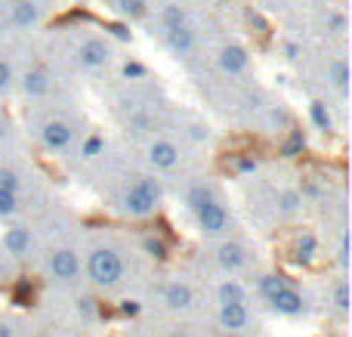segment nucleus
I'll list each match as a JSON object with an SVG mask.
<instances>
[{
	"mask_svg": "<svg viewBox=\"0 0 352 337\" xmlns=\"http://www.w3.org/2000/svg\"><path fill=\"white\" fill-rule=\"evenodd\" d=\"M87 270H90V279L99 285V288H111V285H118L121 276H124V263L111 248H99V251H93Z\"/></svg>",
	"mask_w": 352,
	"mask_h": 337,
	"instance_id": "1",
	"label": "nucleus"
},
{
	"mask_svg": "<svg viewBox=\"0 0 352 337\" xmlns=\"http://www.w3.org/2000/svg\"><path fill=\"white\" fill-rule=\"evenodd\" d=\"M158 198H161L158 183L142 177L140 183L124 195V210H127L130 217H148V214H155V208H158Z\"/></svg>",
	"mask_w": 352,
	"mask_h": 337,
	"instance_id": "2",
	"label": "nucleus"
},
{
	"mask_svg": "<svg viewBox=\"0 0 352 337\" xmlns=\"http://www.w3.org/2000/svg\"><path fill=\"white\" fill-rule=\"evenodd\" d=\"M198 214V226H201V232H207V235H219L226 226H229V214H226V208L213 198V202H207L201 210H195Z\"/></svg>",
	"mask_w": 352,
	"mask_h": 337,
	"instance_id": "3",
	"label": "nucleus"
},
{
	"mask_svg": "<svg viewBox=\"0 0 352 337\" xmlns=\"http://www.w3.org/2000/svg\"><path fill=\"white\" fill-rule=\"evenodd\" d=\"M50 272H53V279H59V282H72V279L80 272L78 254L68 251V248L53 251V257H50Z\"/></svg>",
	"mask_w": 352,
	"mask_h": 337,
	"instance_id": "4",
	"label": "nucleus"
},
{
	"mask_svg": "<svg viewBox=\"0 0 352 337\" xmlns=\"http://www.w3.org/2000/svg\"><path fill=\"white\" fill-rule=\"evenodd\" d=\"M148 161H152V167H158V171H170V167L179 164V149H176L173 142L161 140L148 149Z\"/></svg>",
	"mask_w": 352,
	"mask_h": 337,
	"instance_id": "5",
	"label": "nucleus"
},
{
	"mask_svg": "<svg viewBox=\"0 0 352 337\" xmlns=\"http://www.w3.org/2000/svg\"><path fill=\"white\" fill-rule=\"evenodd\" d=\"M269 303H272V309L275 313H281V316H297V313H303V297L297 294V291L287 285V288H281L278 294H272L269 297Z\"/></svg>",
	"mask_w": 352,
	"mask_h": 337,
	"instance_id": "6",
	"label": "nucleus"
},
{
	"mask_svg": "<svg viewBox=\"0 0 352 337\" xmlns=\"http://www.w3.org/2000/svg\"><path fill=\"white\" fill-rule=\"evenodd\" d=\"M78 62H80L84 68H102L105 62H109V47H105L102 41H87V43H80Z\"/></svg>",
	"mask_w": 352,
	"mask_h": 337,
	"instance_id": "7",
	"label": "nucleus"
},
{
	"mask_svg": "<svg viewBox=\"0 0 352 337\" xmlns=\"http://www.w3.org/2000/svg\"><path fill=\"white\" fill-rule=\"evenodd\" d=\"M72 127H68L65 121H50L47 127H43V146L53 149V152H62V149H68V142H72Z\"/></svg>",
	"mask_w": 352,
	"mask_h": 337,
	"instance_id": "8",
	"label": "nucleus"
},
{
	"mask_svg": "<svg viewBox=\"0 0 352 337\" xmlns=\"http://www.w3.org/2000/svg\"><path fill=\"white\" fill-rule=\"evenodd\" d=\"M250 322L248 316V307L244 303H229V307H219V325L226 331H244Z\"/></svg>",
	"mask_w": 352,
	"mask_h": 337,
	"instance_id": "9",
	"label": "nucleus"
},
{
	"mask_svg": "<svg viewBox=\"0 0 352 337\" xmlns=\"http://www.w3.org/2000/svg\"><path fill=\"white\" fill-rule=\"evenodd\" d=\"M219 68H223L226 74H241L244 68H248V50L238 47V43L223 47V53H219Z\"/></svg>",
	"mask_w": 352,
	"mask_h": 337,
	"instance_id": "10",
	"label": "nucleus"
},
{
	"mask_svg": "<svg viewBox=\"0 0 352 337\" xmlns=\"http://www.w3.org/2000/svg\"><path fill=\"white\" fill-rule=\"evenodd\" d=\"M167 43H170V50H173V53H179V56L192 53V47H195V31L188 28V25H176V28H167Z\"/></svg>",
	"mask_w": 352,
	"mask_h": 337,
	"instance_id": "11",
	"label": "nucleus"
},
{
	"mask_svg": "<svg viewBox=\"0 0 352 337\" xmlns=\"http://www.w3.org/2000/svg\"><path fill=\"white\" fill-rule=\"evenodd\" d=\"M3 248L12 254V257H22V254L31 248V235H28V229H22V226L6 229V232H3Z\"/></svg>",
	"mask_w": 352,
	"mask_h": 337,
	"instance_id": "12",
	"label": "nucleus"
},
{
	"mask_svg": "<svg viewBox=\"0 0 352 337\" xmlns=\"http://www.w3.org/2000/svg\"><path fill=\"white\" fill-rule=\"evenodd\" d=\"M164 303L170 309H188V307H192V288H188V285H182V282L167 285V288H164Z\"/></svg>",
	"mask_w": 352,
	"mask_h": 337,
	"instance_id": "13",
	"label": "nucleus"
},
{
	"mask_svg": "<svg viewBox=\"0 0 352 337\" xmlns=\"http://www.w3.org/2000/svg\"><path fill=\"white\" fill-rule=\"evenodd\" d=\"M217 260H219V266H223V270H229V272L241 270V266H244V248H241V245H232V241H226V245H219Z\"/></svg>",
	"mask_w": 352,
	"mask_h": 337,
	"instance_id": "14",
	"label": "nucleus"
},
{
	"mask_svg": "<svg viewBox=\"0 0 352 337\" xmlns=\"http://www.w3.org/2000/svg\"><path fill=\"white\" fill-rule=\"evenodd\" d=\"M316 251H318V241H316V235H309V232H303L294 241V257H297L300 263H309V260L316 257Z\"/></svg>",
	"mask_w": 352,
	"mask_h": 337,
	"instance_id": "15",
	"label": "nucleus"
},
{
	"mask_svg": "<svg viewBox=\"0 0 352 337\" xmlns=\"http://www.w3.org/2000/svg\"><path fill=\"white\" fill-rule=\"evenodd\" d=\"M47 90H50V78H47V72L34 68V72L25 74V93H31V96H43Z\"/></svg>",
	"mask_w": 352,
	"mask_h": 337,
	"instance_id": "16",
	"label": "nucleus"
},
{
	"mask_svg": "<svg viewBox=\"0 0 352 337\" xmlns=\"http://www.w3.org/2000/svg\"><path fill=\"white\" fill-rule=\"evenodd\" d=\"M229 303H244V288L238 282L219 285V307H229Z\"/></svg>",
	"mask_w": 352,
	"mask_h": 337,
	"instance_id": "17",
	"label": "nucleus"
},
{
	"mask_svg": "<svg viewBox=\"0 0 352 337\" xmlns=\"http://www.w3.org/2000/svg\"><path fill=\"white\" fill-rule=\"evenodd\" d=\"M12 22H16V25H31V22H37V10L28 3V0H19V3L12 6Z\"/></svg>",
	"mask_w": 352,
	"mask_h": 337,
	"instance_id": "18",
	"label": "nucleus"
},
{
	"mask_svg": "<svg viewBox=\"0 0 352 337\" xmlns=\"http://www.w3.org/2000/svg\"><path fill=\"white\" fill-rule=\"evenodd\" d=\"M146 6H148V0H118V10H121L127 19L146 16Z\"/></svg>",
	"mask_w": 352,
	"mask_h": 337,
	"instance_id": "19",
	"label": "nucleus"
},
{
	"mask_svg": "<svg viewBox=\"0 0 352 337\" xmlns=\"http://www.w3.org/2000/svg\"><path fill=\"white\" fill-rule=\"evenodd\" d=\"M281 288H287V279L285 276H266V279H260V294L263 297L278 294Z\"/></svg>",
	"mask_w": 352,
	"mask_h": 337,
	"instance_id": "20",
	"label": "nucleus"
},
{
	"mask_svg": "<svg viewBox=\"0 0 352 337\" xmlns=\"http://www.w3.org/2000/svg\"><path fill=\"white\" fill-rule=\"evenodd\" d=\"M0 192H12V195L19 192V173L16 171H6V167H0Z\"/></svg>",
	"mask_w": 352,
	"mask_h": 337,
	"instance_id": "21",
	"label": "nucleus"
},
{
	"mask_svg": "<svg viewBox=\"0 0 352 337\" xmlns=\"http://www.w3.org/2000/svg\"><path fill=\"white\" fill-rule=\"evenodd\" d=\"M164 25H167V28H176V25H186V12H182L176 3H167V6H164Z\"/></svg>",
	"mask_w": 352,
	"mask_h": 337,
	"instance_id": "22",
	"label": "nucleus"
},
{
	"mask_svg": "<svg viewBox=\"0 0 352 337\" xmlns=\"http://www.w3.org/2000/svg\"><path fill=\"white\" fill-rule=\"evenodd\" d=\"M312 121L318 124V130H331V115L328 109H324V102H312Z\"/></svg>",
	"mask_w": 352,
	"mask_h": 337,
	"instance_id": "23",
	"label": "nucleus"
},
{
	"mask_svg": "<svg viewBox=\"0 0 352 337\" xmlns=\"http://www.w3.org/2000/svg\"><path fill=\"white\" fill-rule=\"evenodd\" d=\"M19 210V195L12 192H0V217H10Z\"/></svg>",
	"mask_w": 352,
	"mask_h": 337,
	"instance_id": "24",
	"label": "nucleus"
},
{
	"mask_svg": "<svg viewBox=\"0 0 352 337\" xmlns=\"http://www.w3.org/2000/svg\"><path fill=\"white\" fill-rule=\"evenodd\" d=\"M142 248H146V254H152L155 260H164L167 257V245L161 239H146V241H142Z\"/></svg>",
	"mask_w": 352,
	"mask_h": 337,
	"instance_id": "25",
	"label": "nucleus"
},
{
	"mask_svg": "<svg viewBox=\"0 0 352 337\" xmlns=\"http://www.w3.org/2000/svg\"><path fill=\"white\" fill-rule=\"evenodd\" d=\"M188 202H192V208H195V210H201L207 202H213V195H210V189H204V186H198V189H192V195H188Z\"/></svg>",
	"mask_w": 352,
	"mask_h": 337,
	"instance_id": "26",
	"label": "nucleus"
},
{
	"mask_svg": "<svg viewBox=\"0 0 352 337\" xmlns=\"http://www.w3.org/2000/svg\"><path fill=\"white\" fill-rule=\"evenodd\" d=\"M334 303H337V309H343V313L349 309V285L346 282H340L334 288Z\"/></svg>",
	"mask_w": 352,
	"mask_h": 337,
	"instance_id": "27",
	"label": "nucleus"
},
{
	"mask_svg": "<svg viewBox=\"0 0 352 337\" xmlns=\"http://www.w3.org/2000/svg\"><path fill=\"white\" fill-rule=\"evenodd\" d=\"M300 204H303V198H300L297 192H285V195L278 198V208H281V210H287V214H291V210H297Z\"/></svg>",
	"mask_w": 352,
	"mask_h": 337,
	"instance_id": "28",
	"label": "nucleus"
},
{
	"mask_svg": "<svg viewBox=\"0 0 352 337\" xmlns=\"http://www.w3.org/2000/svg\"><path fill=\"white\" fill-rule=\"evenodd\" d=\"M99 152H102V136H90V140L84 142V152L80 155H84V158H96Z\"/></svg>",
	"mask_w": 352,
	"mask_h": 337,
	"instance_id": "29",
	"label": "nucleus"
},
{
	"mask_svg": "<svg viewBox=\"0 0 352 337\" xmlns=\"http://www.w3.org/2000/svg\"><path fill=\"white\" fill-rule=\"evenodd\" d=\"M334 84L340 87H346L349 84V72H346V62H334Z\"/></svg>",
	"mask_w": 352,
	"mask_h": 337,
	"instance_id": "30",
	"label": "nucleus"
},
{
	"mask_svg": "<svg viewBox=\"0 0 352 337\" xmlns=\"http://www.w3.org/2000/svg\"><path fill=\"white\" fill-rule=\"evenodd\" d=\"M300 149H303V136H300V133H294V140L285 146V155H287V158H294V155H297Z\"/></svg>",
	"mask_w": 352,
	"mask_h": 337,
	"instance_id": "31",
	"label": "nucleus"
},
{
	"mask_svg": "<svg viewBox=\"0 0 352 337\" xmlns=\"http://www.w3.org/2000/svg\"><path fill=\"white\" fill-rule=\"evenodd\" d=\"M124 74H127V78H146V68H142L140 62H127V65H124Z\"/></svg>",
	"mask_w": 352,
	"mask_h": 337,
	"instance_id": "32",
	"label": "nucleus"
},
{
	"mask_svg": "<svg viewBox=\"0 0 352 337\" xmlns=\"http://www.w3.org/2000/svg\"><path fill=\"white\" fill-rule=\"evenodd\" d=\"M10 78H12L10 65H6V62H0V90H6V87H10Z\"/></svg>",
	"mask_w": 352,
	"mask_h": 337,
	"instance_id": "33",
	"label": "nucleus"
},
{
	"mask_svg": "<svg viewBox=\"0 0 352 337\" xmlns=\"http://www.w3.org/2000/svg\"><path fill=\"white\" fill-rule=\"evenodd\" d=\"M124 313H127V316H136V313H140V303H136V301H124Z\"/></svg>",
	"mask_w": 352,
	"mask_h": 337,
	"instance_id": "34",
	"label": "nucleus"
},
{
	"mask_svg": "<svg viewBox=\"0 0 352 337\" xmlns=\"http://www.w3.org/2000/svg\"><path fill=\"white\" fill-rule=\"evenodd\" d=\"M346 260H349V241H346V235H343V241H340V263L346 266Z\"/></svg>",
	"mask_w": 352,
	"mask_h": 337,
	"instance_id": "35",
	"label": "nucleus"
},
{
	"mask_svg": "<svg viewBox=\"0 0 352 337\" xmlns=\"http://www.w3.org/2000/svg\"><path fill=\"white\" fill-rule=\"evenodd\" d=\"M254 161H248V158H241V161H238V171H244V173H250V171H254Z\"/></svg>",
	"mask_w": 352,
	"mask_h": 337,
	"instance_id": "36",
	"label": "nucleus"
},
{
	"mask_svg": "<svg viewBox=\"0 0 352 337\" xmlns=\"http://www.w3.org/2000/svg\"><path fill=\"white\" fill-rule=\"evenodd\" d=\"M297 53H300L297 43H287V56H291V59H297Z\"/></svg>",
	"mask_w": 352,
	"mask_h": 337,
	"instance_id": "37",
	"label": "nucleus"
},
{
	"mask_svg": "<svg viewBox=\"0 0 352 337\" xmlns=\"http://www.w3.org/2000/svg\"><path fill=\"white\" fill-rule=\"evenodd\" d=\"M0 337H12V331L6 325H0Z\"/></svg>",
	"mask_w": 352,
	"mask_h": 337,
	"instance_id": "38",
	"label": "nucleus"
},
{
	"mask_svg": "<svg viewBox=\"0 0 352 337\" xmlns=\"http://www.w3.org/2000/svg\"><path fill=\"white\" fill-rule=\"evenodd\" d=\"M0 140H3V124H0Z\"/></svg>",
	"mask_w": 352,
	"mask_h": 337,
	"instance_id": "39",
	"label": "nucleus"
}]
</instances>
